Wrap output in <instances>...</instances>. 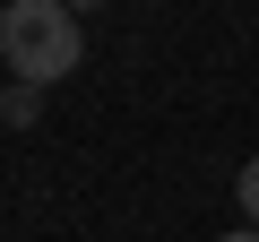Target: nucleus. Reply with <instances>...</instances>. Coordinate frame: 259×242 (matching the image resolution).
Instances as JSON below:
<instances>
[{
  "label": "nucleus",
  "instance_id": "obj_2",
  "mask_svg": "<svg viewBox=\"0 0 259 242\" xmlns=\"http://www.w3.org/2000/svg\"><path fill=\"white\" fill-rule=\"evenodd\" d=\"M0 121H9V130H35V121H44V87L9 78V87H0Z\"/></svg>",
  "mask_w": 259,
  "mask_h": 242
},
{
  "label": "nucleus",
  "instance_id": "obj_4",
  "mask_svg": "<svg viewBox=\"0 0 259 242\" xmlns=\"http://www.w3.org/2000/svg\"><path fill=\"white\" fill-rule=\"evenodd\" d=\"M216 242H259V225H242V233H216Z\"/></svg>",
  "mask_w": 259,
  "mask_h": 242
},
{
  "label": "nucleus",
  "instance_id": "obj_1",
  "mask_svg": "<svg viewBox=\"0 0 259 242\" xmlns=\"http://www.w3.org/2000/svg\"><path fill=\"white\" fill-rule=\"evenodd\" d=\"M0 61H9V78H26V87H61L87 61L78 9L69 0H0Z\"/></svg>",
  "mask_w": 259,
  "mask_h": 242
},
{
  "label": "nucleus",
  "instance_id": "obj_5",
  "mask_svg": "<svg viewBox=\"0 0 259 242\" xmlns=\"http://www.w3.org/2000/svg\"><path fill=\"white\" fill-rule=\"evenodd\" d=\"M69 9H78V18H87V9H104V0H69Z\"/></svg>",
  "mask_w": 259,
  "mask_h": 242
},
{
  "label": "nucleus",
  "instance_id": "obj_3",
  "mask_svg": "<svg viewBox=\"0 0 259 242\" xmlns=\"http://www.w3.org/2000/svg\"><path fill=\"white\" fill-rule=\"evenodd\" d=\"M233 208H242V225H259V156L242 165V182H233Z\"/></svg>",
  "mask_w": 259,
  "mask_h": 242
}]
</instances>
